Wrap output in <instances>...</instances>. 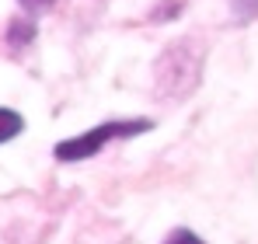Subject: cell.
Returning a JSON list of instances; mask_svg holds the SVG:
<instances>
[{"label": "cell", "mask_w": 258, "mask_h": 244, "mask_svg": "<svg viewBox=\"0 0 258 244\" xmlns=\"http://www.w3.org/2000/svg\"><path fill=\"white\" fill-rule=\"evenodd\" d=\"M203 59H206V49L203 42L196 39H178L171 42L161 59H157V94L164 98H185L196 91V84L203 77Z\"/></svg>", "instance_id": "obj_1"}, {"label": "cell", "mask_w": 258, "mask_h": 244, "mask_svg": "<svg viewBox=\"0 0 258 244\" xmlns=\"http://www.w3.org/2000/svg\"><path fill=\"white\" fill-rule=\"evenodd\" d=\"M154 129V119H112V122H101V126H91L87 133L81 136H70V140H59L52 157L63 164H74V161H87L94 157L101 147L115 143V140H133V136H143Z\"/></svg>", "instance_id": "obj_2"}, {"label": "cell", "mask_w": 258, "mask_h": 244, "mask_svg": "<svg viewBox=\"0 0 258 244\" xmlns=\"http://www.w3.org/2000/svg\"><path fill=\"white\" fill-rule=\"evenodd\" d=\"M39 35V25H35V14H25V18H14L7 25V42L11 45H28V42Z\"/></svg>", "instance_id": "obj_3"}, {"label": "cell", "mask_w": 258, "mask_h": 244, "mask_svg": "<svg viewBox=\"0 0 258 244\" xmlns=\"http://www.w3.org/2000/svg\"><path fill=\"white\" fill-rule=\"evenodd\" d=\"M21 133H25V115L0 105V143H11V140L21 136Z\"/></svg>", "instance_id": "obj_4"}, {"label": "cell", "mask_w": 258, "mask_h": 244, "mask_svg": "<svg viewBox=\"0 0 258 244\" xmlns=\"http://www.w3.org/2000/svg\"><path fill=\"white\" fill-rule=\"evenodd\" d=\"M230 14H234V21H241V25L258 21V0H230Z\"/></svg>", "instance_id": "obj_5"}, {"label": "cell", "mask_w": 258, "mask_h": 244, "mask_svg": "<svg viewBox=\"0 0 258 244\" xmlns=\"http://www.w3.org/2000/svg\"><path fill=\"white\" fill-rule=\"evenodd\" d=\"M164 244H206L196 230H188V227H178V230H171L168 237H164Z\"/></svg>", "instance_id": "obj_6"}, {"label": "cell", "mask_w": 258, "mask_h": 244, "mask_svg": "<svg viewBox=\"0 0 258 244\" xmlns=\"http://www.w3.org/2000/svg\"><path fill=\"white\" fill-rule=\"evenodd\" d=\"M18 4H21L28 14H39V11H45V7H52L56 0H18Z\"/></svg>", "instance_id": "obj_7"}]
</instances>
